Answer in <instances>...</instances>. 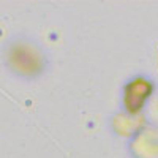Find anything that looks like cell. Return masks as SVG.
<instances>
[{
  "instance_id": "6da1fadb",
  "label": "cell",
  "mask_w": 158,
  "mask_h": 158,
  "mask_svg": "<svg viewBox=\"0 0 158 158\" xmlns=\"http://www.w3.org/2000/svg\"><path fill=\"white\" fill-rule=\"evenodd\" d=\"M3 59L8 70L24 77L36 76L43 68V56L32 43L24 40H13L11 43H8Z\"/></svg>"
}]
</instances>
